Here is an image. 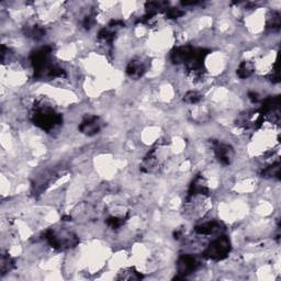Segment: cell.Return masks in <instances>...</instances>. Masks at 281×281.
I'll return each instance as SVG.
<instances>
[{
  "instance_id": "cell-1",
  "label": "cell",
  "mask_w": 281,
  "mask_h": 281,
  "mask_svg": "<svg viewBox=\"0 0 281 281\" xmlns=\"http://www.w3.org/2000/svg\"><path fill=\"white\" fill-rule=\"evenodd\" d=\"M31 120L39 129L45 132H51L63 123V116L47 99L39 98L32 107Z\"/></svg>"
},
{
  "instance_id": "cell-2",
  "label": "cell",
  "mask_w": 281,
  "mask_h": 281,
  "mask_svg": "<svg viewBox=\"0 0 281 281\" xmlns=\"http://www.w3.org/2000/svg\"><path fill=\"white\" fill-rule=\"evenodd\" d=\"M44 239L53 249L56 251H66L75 247L79 243V238L74 233L69 231L47 230L44 233Z\"/></svg>"
},
{
  "instance_id": "cell-3",
  "label": "cell",
  "mask_w": 281,
  "mask_h": 281,
  "mask_svg": "<svg viewBox=\"0 0 281 281\" xmlns=\"http://www.w3.org/2000/svg\"><path fill=\"white\" fill-rule=\"evenodd\" d=\"M231 249H232V245H231V241L229 237L222 235V236L213 239L209 244V246L205 249L202 255L203 257L207 258V259L219 261L223 260L224 258L229 256Z\"/></svg>"
},
{
  "instance_id": "cell-4",
  "label": "cell",
  "mask_w": 281,
  "mask_h": 281,
  "mask_svg": "<svg viewBox=\"0 0 281 281\" xmlns=\"http://www.w3.org/2000/svg\"><path fill=\"white\" fill-rule=\"evenodd\" d=\"M162 145L158 144L157 146L153 147L140 165V169L144 174H153L161 168L163 158H162Z\"/></svg>"
},
{
  "instance_id": "cell-5",
  "label": "cell",
  "mask_w": 281,
  "mask_h": 281,
  "mask_svg": "<svg viewBox=\"0 0 281 281\" xmlns=\"http://www.w3.org/2000/svg\"><path fill=\"white\" fill-rule=\"evenodd\" d=\"M201 260L198 256L190 255H183L181 256L178 262H177V270H178V276L175 279H185L187 276L193 274L197 271L201 266Z\"/></svg>"
},
{
  "instance_id": "cell-6",
  "label": "cell",
  "mask_w": 281,
  "mask_h": 281,
  "mask_svg": "<svg viewBox=\"0 0 281 281\" xmlns=\"http://www.w3.org/2000/svg\"><path fill=\"white\" fill-rule=\"evenodd\" d=\"M212 147L213 152H214L215 158L222 165L229 166L232 164L235 152L231 145L219 142V140H213Z\"/></svg>"
},
{
  "instance_id": "cell-7",
  "label": "cell",
  "mask_w": 281,
  "mask_h": 281,
  "mask_svg": "<svg viewBox=\"0 0 281 281\" xmlns=\"http://www.w3.org/2000/svg\"><path fill=\"white\" fill-rule=\"evenodd\" d=\"M265 117L262 116V113L259 110L246 112L245 115H242L238 117L237 123L239 126H242L245 130H255L258 129L259 126L264 123Z\"/></svg>"
},
{
  "instance_id": "cell-8",
  "label": "cell",
  "mask_w": 281,
  "mask_h": 281,
  "mask_svg": "<svg viewBox=\"0 0 281 281\" xmlns=\"http://www.w3.org/2000/svg\"><path fill=\"white\" fill-rule=\"evenodd\" d=\"M103 126V122L100 117L89 116L86 117L79 124V131L87 137H94V135L100 132Z\"/></svg>"
},
{
  "instance_id": "cell-9",
  "label": "cell",
  "mask_w": 281,
  "mask_h": 281,
  "mask_svg": "<svg viewBox=\"0 0 281 281\" xmlns=\"http://www.w3.org/2000/svg\"><path fill=\"white\" fill-rule=\"evenodd\" d=\"M264 117H273L274 121H278L280 117V98L278 96L269 97L262 101L261 109L259 110Z\"/></svg>"
},
{
  "instance_id": "cell-10",
  "label": "cell",
  "mask_w": 281,
  "mask_h": 281,
  "mask_svg": "<svg viewBox=\"0 0 281 281\" xmlns=\"http://www.w3.org/2000/svg\"><path fill=\"white\" fill-rule=\"evenodd\" d=\"M146 71H147V63L140 57L131 60L128 66H126V74H128L131 79L134 80L142 78Z\"/></svg>"
},
{
  "instance_id": "cell-11",
  "label": "cell",
  "mask_w": 281,
  "mask_h": 281,
  "mask_svg": "<svg viewBox=\"0 0 281 281\" xmlns=\"http://www.w3.org/2000/svg\"><path fill=\"white\" fill-rule=\"evenodd\" d=\"M209 186H208L207 179L202 175H198L196 178L192 180L188 190L187 197L193 196H209Z\"/></svg>"
},
{
  "instance_id": "cell-12",
  "label": "cell",
  "mask_w": 281,
  "mask_h": 281,
  "mask_svg": "<svg viewBox=\"0 0 281 281\" xmlns=\"http://www.w3.org/2000/svg\"><path fill=\"white\" fill-rule=\"evenodd\" d=\"M194 51V47H192L191 45H184V47H175L170 54L171 62L176 65L179 64H186L188 62V60L191 57L192 53Z\"/></svg>"
},
{
  "instance_id": "cell-13",
  "label": "cell",
  "mask_w": 281,
  "mask_h": 281,
  "mask_svg": "<svg viewBox=\"0 0 281 281\" xmlns=\"http://www.w3.org/2000/svg\"><path fill=\"white\" fill-rule=\"evenodd\" d=\"M223 228L221 222L219 221H209V222H205L200 225H197L194 231L198 234L200 235H211L220 232V231Z\"/></svg>"
},
{
  "instance_id": "cell-14",
  "label": "cell",
  "mask_w": 281,
  "mask_h": 281,
  "mask_svg": "<svg viewBox=\"0 0 281 281\" xmlns=\"http://www.w3.org/2000/svg\"><path fill=\"white\" fill-rule=\"evenodd\" d=\"M254 71H255L254 63L252 61H243L237 67L236 74L241 79H246L253 75Z\"/></svg>"
},
{
  "instance_id": "cell-15",
  "label": "cell",
  "mask_w": 281,
  "mask_h": 281,
  "mask_svg": "<svg viewBox=\"0 0 281 281\" xmlns=\"http://www.w3.org/2000/svg\"><path fill=\"white\" fill-rule=\"evenodd\" d=\"M143 275L139 273V271L134 268V267H129V268H125L123 270H121L119 275L117 276V280H140L143 279Z\"/></svg>"
},
{
  "instance_id": "cell-16",
  "label": "cell",
  "mask_w": 281,
  "mask_h": 281,
  "mask_svg": "<svg viewBox=\"0 0 281 281\" xmlns=\"http://www.w3.org/2000/svg\"><path fill=\"white\" fill-rule=\"evenodd\" d=\"M128 215H111L106 220V224L112 230H119L125 224Z\"/></svg>"
},
{
  "instance_id": "cell-17",
  "label": "cell",
  "mask_w": 281,
  "mask_h": 281,
  "mask_svg": "<svg viewBox=\"0 0 281 281\" xmlns=\"http://www.w3.org/2000/svg\"><path fill=\"white\" fill-rule=\"evenodd\" d=\"M25 34L34 40H41L45 35V30L39 24H29L25 28Z\"/></svg>"
},
{
  "instance_id": "cell-18",
  "label": "cell",
  "mask_w": 281,
  "mask_h": 281,
  "mask_svg": "<svg viewBox=\"0 0 281 281\" xmlns=\"http://www.w3.org/2000/svg\"><path fill=\"white\" fill-rule=\"evenodd\" d=\"M13 268H15V261H13L12 258L7 255V254H2L1 260H0V270H1V275H6Z\"/></svg>"
},
{
  "instance_id": "cell-19",
  "label": "cell",
  "mask_w": 281,
  "mask_h": 281,
  "mask_svg": "<svg viewBox=\"0 0 281 281\" xmlns=\"http://www.w3.org/2000/svg\"><path fill=\"white\" fill-rule=\"evenodd\" d=\"M266 26L267 29L270 30H277L280 26V13L278 11H273L267 16L266 20Z\"/></svg>"
},
{
  "instance_id": "cell-20",
  "label": "cell",
  "mask_w": 281,
  "mask_h": 281,
  "mask_svg": "<svg viewBox=\"0 0 281 281\" xmlns=\"http://www.w3.org/2000/svg\"><path fill=\"white\" fill-rule=\"evenodd\" d=\"M280 175V163L277 161L276 163L269 165L268 167L262 170V177L265 178H274V177H279Z\"/></svg>"
},
{
  "instance_id": "cell-21",
  "label": "cell",
  "mask_w": 281,
  "mask_h": 281,
  "mask_svg": "<svg viewBox=\"0 0 281 281\" xmlns=\"http://www.w3.org/2000/svg\"><path fill=\"white\" fill-rule=\"evenodd\" d=\"M202 100V94H199L198 92H188L187 94H185L184 97V101L189 103V105H197Z\"/></svg>"
},
{
  "instance_id": "cell-22",
  "label": "cell",
  "mask_w": 281,
  "mask_h": 281,
  "mask_svg": "<svg viewBox=\"0 0 281 281\" xmlns=\"http://www.w3.org/2000/svg\"><path fill=\"white\" fill-rule=\"evenodd\" d=\"M185 15V11L178 8H170L166 10V17L168 19H178V18L183 17Z\"/></svg>"
},
{
  "instance_id": "cell-23",
  "label": "cell",
  "mask_w": 281,
  "mask_h": 281,
  "mask_svg": "<svg viewBox=\"0 0 281 281\" xmlns=\"http://www.w3.org/2000/svg\"><path fill=\"white\" fill-rule=\"evenodd\" d=\"M268 79L270 81H273V83H279V79H280V76H279V70H278V64L277 63H275L273 70L269 72L268 75Z\"/></svg>"
},
{
  "instance_id": "cell-24",
  "label": "cell",
  "mask_w": 281,
  "mask_h": 281,
  "mask_svg": "<svg viewBox=\"0 0 281 281\" xmlns=\"http://www.w3.org/2000/svg\"><path fill=\"white\" fill-rule=\"evenodd\" d=\"M94 17H93V16L85 17L84 22H83V25H84V28H85L86 30L92 29V26L94 25Z\"/></svg>"
},
{
  "instance_id": "cell-25",
  "label": "cell",
  "mask_w": 281,
  "mask_h": 281,
  "mask_svg": "<svg viewBox=\"0 0 281 281\" xmlns=\"http://www.w3.org/2000/svg\"><path fill=\"white\" fill-rule=\"evenodd\" d=\"M248 98L251 99V100L253 101V102H255V103H257L258 101H259V94H258L257 93H249L248 94Z\"/></svg>"
}]
</instances>
